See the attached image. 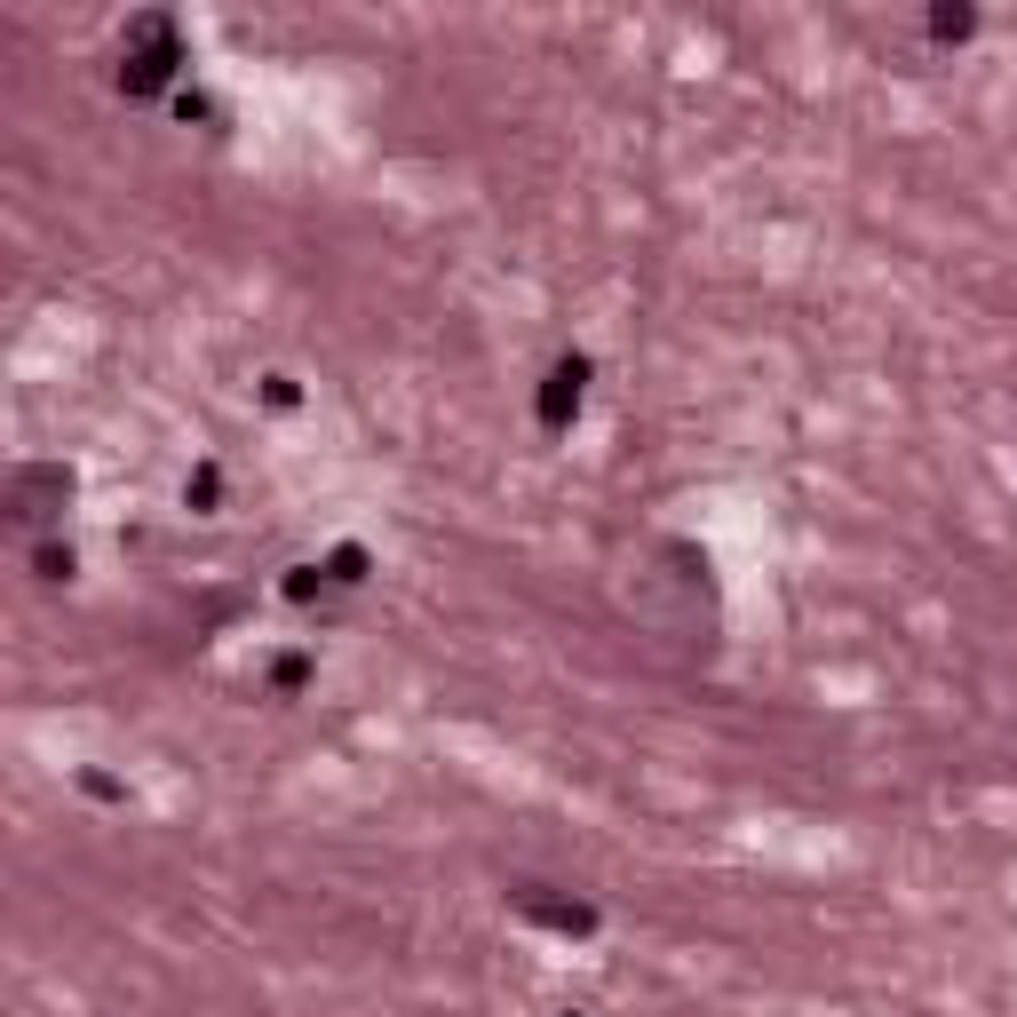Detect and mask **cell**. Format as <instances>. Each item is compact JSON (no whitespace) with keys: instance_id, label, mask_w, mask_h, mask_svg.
<instances>
[{"instance_id":"6da1fadb","label":"cell","mask_w":1017,"mask_h":1017,"mask_svg":"<svg viewBox=\"0 0 1017 1017\" xmlns=\"http://www.w3.org/2000/svg\"><path fill=\"white\" fill-rule=\"evenodd\" d=\"M183 32H176V16L167 9H144V16H127V32H120V96H159V88H176V72H183Z\"/></svg>"},{"instance_id":"7a4b0ae2","label":"cell","mask_w":1017,"mask_h":1017,"mask_svg":"<svg viewBox=\"0 0 1017 1017\" xmlns=\"http://www.w3.org/2000/svg\"><path fill=\"white\" fill-rule=\"evenodd\" d=\"M72 469H64V461H24L16 469V478H9V517L16 525H56L64 517V501H72Z\"/></svg>"},{"instance_id":"3957f363","label":"cell","mask_w":1017,"mask_h":1017,"mask_svg":"<svg viewBox=\"0 0 1017 1017\" xmlns=\"http://www.w3.org/2000/svg\"><path fill=\"white\" fill-rule=\"evenodd\" d=\"M581 390H589V366H581V358H565L557 375L540 382V422H549V429H565L572 414H581Z\"/></svg>"},{"instance_id":"277c9868","label":"cell","mask_w":1017,"mask_h":1017,"mask_svg":"<svg viewBox=\"0 0 1017 1017\" xmlns=\"http://www.w3.org/2000/svg\"><path fill=\"white\" fill-rule=\"evenodd\" d=\"M517 906L533 914V923H549V930H596V906H581V898H540V891H517Z\"/></svg>"},{"instance_id":"5b68a950","label":"cell","mask_w":1017,"mask_h":1017,"mask_svg":"<svg viewBox=\"0 0 1017 1017\" xmlns=\"http://www.w3.org/2000/svg\"><path fill=\"white\" fill-rule=\"evenodd\" d=\"M32 565H41V581H72V549H64V540H41Z\"/></svg>"},{"instance_id":"8992f818","label":"cell","mask_w":1017,"mask_h":1017,"mask_svg":"<svg viewBox=\"0 0 1017 1017\" xmlns=\"http://www.w3.org/2000/svg\"><path fill=\"white\" fill-rule=\"evenodd\" d=\"M970 24H977L970 9H938V16H930V32H938V41H962V32H970Z\"/></svg>"}]
</instances>
